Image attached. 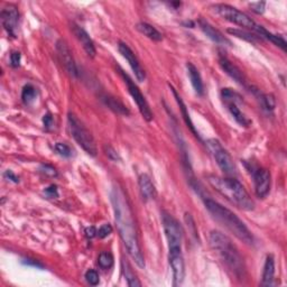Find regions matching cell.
<instances>
[{
	"label": "cell",
	"mask_w": 287,
	"mask_h": 287,
	"mask_svg": "<svg viewBox=\"0 0 287 287\" xmlns=\"http://www.w3.org/2000/svg\"><path fill=\"white\" fill-rule=\"evenodd\" d=\"M22 264L27 266H34V267H38V268H43V265H42L40 262L33 260V259H24L22 260Z\"/></svg>",
	"instance_id": "7bdbcfd3"
},
{
	"label": "cell",
	"mask_w": 287,
	"mask_h": 287,
	"mask_svg": "<svg viewBox=\"0 0 287 287\" xmlns=\"http://www.w3.org/2000/svg\"><path fill=\"white\" fill-rule=\"evenodd\" d=\"M119 73H120V76H122L124 83H126L129 94H130L134 101L136 102L137 107H138V109H140V114L142 116V118L145 119L146 122H152V112L150 110V104H148L147 100L145 99V96H144V94H142V91L140 90V88L137 86V84L132 80L130 76H129L128 74L124 73L122 68H119Z\"/></svg>",
	"instance_id": "ba28073f"
},
{
	"label": "cell",
	"mask_w": 287,
	"mask_h": 287,
	"mask_svg": "<svg viewBox=\"0 0 287 287\" xmlns=\"http://www.w3.org/2000/svg\"><path fill=\"white\" fill-rule=\"evenodd\" d=\"M228 33L236 36V37H238V38H242L247 42H250V43H256L257 40H259L258 36H254V35L248 33V32H244L242 30L230 28V30H228Z\"/></svg>",
	"instance_id": "83f0119b"
},
{
	"label": "cell",
	"mask_w": 287,
	"mask_h": 287,
	"mask_svg": "<svg viewBox=\"0 0 287 287\" xmlns=\"http://www.w3.org/2000/svg\"><path fill=\"white\" fill-rule=\"evenodd\" d=\"M96 230L94 226H88V228H86V230H84V234H86V238H89V239H92L94 237H96Z\"/></svg>",
	"instance_id": "60d3db41"
},
{
	"label": "cell",
	"mask_w": 287,
	"mask_h": 287,
	"mask_svg": "<svg viewBox=\"0 0 287 287\" xmlns=\"http://www.w3.org/2000/svg\"><path fill=\"white\" fill-rule=\"evenodd\" d=\"M219 64L222 70L228 74L231 78H234V80L237 83H239L240 86H246L247 80H246V78H244V73L237 66H234V64L231 62L228 58L222 56L221 55V56L219 58Z\"/></svg>",
	"instance_id": "9a60e30c"
},
{
	"label": "cell",
	"mask_w": 287,
	"mask_h": 287,
	"mask_svg": "<svg viewBox=\"0 0 287 287\" xmlns=\"http://www.w3.org/2000/svg\"><path fill=\"white\" fill-rule=\"evenodd\" d=\"M73 33L76 36L78 40L80 42L83 50H86V53L89 55L90 58H94L96 54V50L94 40H91L90 35L86 33V32L80 26L74 25L73 26Z\"/></svg>",
	"instance_id": "e0dca14e"
},
{
	"label": "cell",
	"mask_w": 287,
	"mask_h": 287,
	"mask_svg": "<svg viewBox=\"0 0 287 287\" xmlns=\"http://www.w3.org/2000/svg\"><path fill=\"white\" fill-rule=\"evenodd\" d=\"M137 30L142 33V35H145L148 38L155 42H160L163 40V35H162L158 30H157L154 26L148 24V22H140L136 25Z\"/></svg>",
	"instance_id": "cb8c5ba5"
},
{
	"label": "cell",
	"mask_w": 287,
	"mask_h": 287,
	"mask_svg": "<svg viewBox=\"0 0 287 287\" xmlns=\"http://www.w3.org/2000/svg\"><path fill=\"white\" fill-rule=\"evenodd\" d=\"M55 150L58 152V155L66 157V158L73 155V150H71V147L64 142H58L56 145H55Z\"/></svg>",
	"instance_id": "4dcf8cb0"
},
{
	"label": "cell",
	"mask_w": 287,
	"mask_h": 287,
	"mask_svg": "<svg viewBox=\"0 0 287 287\" xmlns=\"http://www.w3.org/2000/svg\"><path fill=\"white\" fill-rule=\"evenodd\" d=\"M221 98L226 102H242V96H240L237 92H234L231 89H222L221 91Z\"/></svg>",
	"instance_id": "f1b7e54d"
},
{
	"label": "cell",
	"mask_w": 287,
	"mask_h": 287,
	"mask_svg": "<svg viewBox=\"0 0 287 287\" xmlns=\"http://www.w3.org/2000/svg\"><path fill=\"white\" fill-rule=\"evenodd\" d=\"M254 184L256 196L260 198H266L270 191L272 175L266 168H258L254 172Z\"/></svg>",
	"instance_id": "4fadbf2b"
},
{
	"label": "cell",
	"mask_w": 287,
	"mask_h": 287,
	"mask_svg": "<svg viewBox=\"0 0 287 287\" xmlns=\"http://www.w3.org/2000/svg\"><path fill=\"white\" fill-rule=\"evenodd\" d=\"M198 24L203 33L209 37L212 42H214V43L219 45H231V42L226 38V37H224V35L222 34L220 30L214 28L210 22H208L204 20H200L198 22Z\"/></svg>",
	"instance_id": "2e32d148"
},
{
	"label": "cell",
	"mask_w": 287,
	"mask_h": 287,
	"mask_svg": "<svg viewBox=\"0 0 287 287\" xmlns=\"http://www.w3.org/2000/svg\"><path fill=\"white\" fill-rule=\"evenodd\" d=\"M2 24L4 30L12 37L16 36V30L20 22V12L15 4H6L0 12Z\"/></svg>",
	"instance_id": "8fae6325"
},
{
	"label": "cell",
	"mask_w": 287,
	"mask_h": 287,
	"mask_svg": "<svg viewBox=\"0 0 287 287\" xmlns=\"http://www.w3.org/2000/svg\"><path fill=\"white\" fill-rule=\"evenodd\" d=\"M122 272L124 275V278H126L128 285L130 287H140L142 286L140 280L137 278V276L135 275V272H132L130 265L127 262H122Z\"/></svg>",
	"instance_id": "484cf974"
},
{
	"label": "cell",
	"mask_w": 287,
	"mask_h": 287,
	"mask_svg": "<svg viewBox=\"0 0 287 287\" xmlns=\"http://www.w3.org/2000/svg\"><path fill=\"white\" fill-rule=\"evenodd\" d=\"M56 50L58 53V58L60 60H61L64 68H66V70L70 73L72 76H78V66L76 64V61H74V58H73L71 50L66 44V42L63 40H60L56 43Z\"/></svg>",
	"instance_id": "5bb4252c"
},
{
	"label": "cell",
	"mask_w": 287,
	"mask_h": 287,
	"mask_svg": "<svg viewBox=\"0 0 287 287\" xmlns=\"http://www.w3.org/2000/svg\"><path fill=\"white\" fill-rule=\"evenodd\" d=\"M118 50H119L120 54H122V56L126 58V61L129 64V66L132 68V72L135 73V76H136L137 80L140 82L145 81V78H146L145 71H144V68H142L140 63V61H138V58L135 55V53L132 52V50L129 48L126 43H124V42H119Z\"/></svg>",
	"instance_id": "7c38bea8"
},
{
	"label": "cell",
	"mask_w": 287,
	"mask_h": 287,
	"mask_svg": "<svg viewBox=\"0 0 287 287\" xmlns=\"http://www.w3.org/2000/svg\"><path fill=\"white\" fill-rule=\"evenodd\" d=\"M45 196L50 198H58V186L56 185H50L48 188H45Z\"/></svg>",
	"instance_id": "d590c367"
},
{
	"label": "cell",
	"mask_w": 287,
	"mask_h": 287,
	"mask_svg": "<svg viewBox=\"0 0 287 287\" xmlns=\"http://www.w3.org/2000/svg\"><path fill=\"white\" fill-rule=\"evenodd\" d=\"M40 170L43 173H45L46 175H50V176H58L56 170H55L52 165L43 164L40 166Z\"/></svg>",
	"instance_id": "74e56055"
},
{
	"label": "cell",
	"mask_w": 287,
	"mask_h": 287,
	"mask_svg": "<svg viewBox=\"0 0 287 287\" xmlns=\"http://www.w3.org/2000/svg\"><path fill=\"white\" fill-rule=\"evenodd\" d=\"M186 70H188L190 81H191V84L193 86L194 91H196V94L198 96H202L203 94H204V84H203L200 72H198L196 66L192 63L186 64Z\"/></svg>",
	"instance_id": "d6986e66"
},
{
	"label": "cell",
	"mask_w": 287,
	"mask_h": 287,
	"mask_svg": "<svg viewBox=\"0 0 287 287\" xmlns=\"http://www.w3.org/2000/svg\"><path fill=\"white\" fill-rule=\"evenodd\" d=\"M163 228L166 236V240H168V248L172 247H182V238H183V231L178 221L175 219L173 216L164 212L163 216Z\"/></svg>",
	"instance_id": "9c48e42d"
},
{
	"label": "cell",
	"mask_w": 287,
	"mask_h": 287,
	"mask_svg": "<svg viewBox=\"0 0 287 287\" xmlns=\"http://www.w3.org/2000/svg\"><path fill=\"white\" fill-rule=\"evenodd\" d=\"M262 104L264 107H265L267 110H274L276 107V100H275V96L272 94H264L262 96Z\"/></svg>",
	"instance_id": "d6a6232c"
},
{
	"label": "cell",
	"mask_w": 287,
	"mask_h": 287,
	"mask_svg": "<svg viewBox=\"0 0 287 287\" xmlns=\"http://www.w3.org/2000/svg\"><path fill=\"white\" fill-rule=\"evenodd\" d=\"M4 178L10 180L12 182H14V183H18V182H20V178H18L17 175L14 174V173L12 172V170H7V172L4 174Z\"/></svg>",
	"instance_id": "b9f144b4"
},
{
	"label": "cell",
	"mask_w": 287,
	"mask_h": 287,
	"mask_svg": "<svg viewBox=\"0 0 287 287\" xmlns=\"http://www.w3.org/2000/svg\"><path fill=\"white\" fill-rule=\"evenodd\" d=\"M249 7H250V9L254 14H258V15H260V14H262L264 12H265L266 2H250V4H249Z\"/></svg>",
	"instance_id": "e575fe53"
},
{
	"label": "cell",
	"mask_w": 287,
	"mask_h": 287,
	"mask_svg": "<svg viewBox=\"0 0 287 287\" xmlns=\"http://www.w3.org/2000/svg\"><path fill=\"white\" fill-rule=\"evenodd\" d=\"M170 91H172V94H173V96H174L175 100H176V102H178V104L180 112H182L183 119H184L185 124H186V126L190 128V130H191V132L194 134V136L198 137V140H200V136H198V132H196V127H194V124H193V122H192V119H191V117H190V114H188V111L186 106H185V104H184V101L182 100V98H180V96L178 94V91L175 90L174 88H173L172 86H170Z\"/></svg>",
	"instance_id": "44dd1931"
},
{
	"label": "cell",
	"mask_w": 287,
	"mask_h": 287,
	"mask_svg": "<svg viewBox=\"0 0 287 287\" xmlns=\"http://www.w3.org/2000/svg\"><path fill=\"white\" fill-rule=\"evenodd\" d=\"M275 277V259L272 254H268L265 260V265H264L262 270V286H272L274 283Z\"/></svg>",
	"instance_id": "ffe728a7"
},
{
	"label": "cell",
	"mask_w": 287,
	"mask_h": 287,
	"mask_svg": "<svg viewBox=\"0 0 287 287\" xmlns=\"http://www.w3.org/2000/svg\"><path fill=\"white\" fill-rule=\"evenodd\" d=\"M206 145L208 150L211 152V155L214 156V160L216 162L219 168L228 176H232L236 174V165L234 163V160L231 155L228 152V150L221 145V142L216 140V138H211L208 140Z\"/></svg>",
	"instance_id": "52a82bcc"
},
{
	"label": "cell",
	"mask_w": 287,
	"mask_h": 287,
	"mask_svg": "<svg viewBox=\"0 0 287 287\" xmlns=\"http://www.w3.org/2000/svg\"><path fill=\"white\" fill-rule=\"evenodd\" d=\"M102 100L111 110L114 111L116 114H124V116L129 114V110L126 108V106H124L118 99L112 98V96H104Z\"/></svg>",
	"instance_id": "d4e9b609"
},
{
	"label": "cell",
	"mask_w": 287,
	"mask_h": 287,
	"mask_svg": "<svg viewBox=\"0 0 287 287\" xmlns=\"http://www.w3.org/2000/svg\"><path fill=\"white\" fill-rule=\"evenodd\" d=\"M256 33L260 36V38H266L268 40H270L272 43H274L276 46H278V48H280L283 50H286L287 44H286V40L283 36L272 34L260 25H258L257 30H256Z\"/></svg>",
	"instance_id": "7402d4cb"
},
{
	"label": "cell",
	"mask_w": 287,
	"mask_h": 287,
	"mask_svg": "<svg viewBox=\"0 0 287 287\" xmlns=\"http://www.w3.org/2000/svg\"><path fill=\"white\" fill-rule=\"evenodd\" d=\"M214 8L218 15H220L224 20L232 22V24H236L240 27H244V28L256 32L258 25L250 17L242 12V10H239V9L226 4H214Z\"/></svg>",
	"instance_id": "8992f818"
},
{
	"label": "cell",
	"mask_w": 287,
	"mask_h": 287,
	"mask_svg": "<svg viewBox=\"0 0 287 287\" xmlns=\"http://www.w3.org/2000/svg\"><path fill=\"white\" fill-rule=\"evenodd\" d=\"M209 242L212 249L219 254L221 260L224 262L230 272L238 280H242L244 272H246L244 258L228 236L218 230H214L210 232Z\"/></svg>",
	"instance_id": "7a4b0ae2"
},
{
	"label": "cell",
	"mask_w": 287,
	"mask_h": 287,
	"mask_svg": "<svg viewBox=\"0 0 287 287\" xmlns=\"http://www.w3.org/2000/svg\"><path fill=\"white\" fill-rule=\"evenodd\" d=\"M110 200L114 212V220L117 224L120 238L126 247L129 256L135 260L136 265L140 268H145V259L142 252L140 239H138L136 224L134 220L130 204L127 200L122 188L114 186L111 190Z\"/></svg>",
	"instance_id": "6da1fadb"
},
{
	"label": "cell",
	"mask_w": 287,
	"mask_h": 287,
	"mask_svg": "<svg viewBox=\"0 0 287 287\" xmlns=\"http://www.w3.org/2000/svg\"><path fill=\"white\" fill-rule=\"evenodd\" d=\"M168 260L173 272V285L178 286L183 283L185 276V265L182 247L168 248Z\"/></svg>",
	"instance_id": "30bf717a"
},
{
	"label": "cell",
	"mask_w": 287,
	"mask_h": 287,
	"mask_svg": "<svg viewBox=\"0 0 287 287\" xmlns=\"http://www.w3.org/2000/svg\"><path fill=\"white\" fill-rule=\"evenodd\" d=\"M111 234H112V226H111V224H102L99 228V230L96 231V236H98L100 239H104L106 237H108V236Z\"/></svg>",
	"instance_id": "836d02e7"
},
{
	"label": "cell",
	"mask_w": 287,
	"mask_h": 287,
	"mask_svg": "<svg viewBox=\"0 0 287 287\" xmlns=\"http://www.w3.org/2000/svg\"><path fill=\"white\" fill-rule=\"evenodd\" d=\"M43 124H44V127L46 129H50V127L53 126V124H54V119L52 117V114H44V117H43Z\"/></svg>",
	"instance_id": "ab89813d"
},
{
	"label": "cell",
	"mask_w": 287,
	"mask_h": 287,
	"mask_svg": "<svg viewBox=\"0 0 287 287\" xmlns=\"http://www.w3.org/2000/svg\"><path fill=\"white\" fill-rule=\"evenodd\" d=\"M104 152H106V155H107L111 160H120L118 152H116L114 148L111 147V146H109V145L104 146Z\"/></svg>",
	"instance_id": "8d00e7d4"
},
{
	"label": "cell",
	"mask_w": 287,
	"mask_h": 287,
	"mask_svg": "<svg viewBox=\"0 0 287 287\" xmlns=\"http://www.w3.org/2000/svg\"><path fill=\"white\" fill-rule=\"evenodd\" d=\"M138 185H140V191L144 200H154L157 196L156 188L148 175L142 174L138 178Z\"/></svg>",
	"instance_id": "ac0fdd59"
},
{
	"label": "cell",
	"mask_w": 287,
	"mask_h": 287,
	"mask_svg": "<svg viewBox=\"0 0 287 287\" xmlns=\"http://www.w3.org/2000/svg\"><path fill=\"white\" fill-rule=\"evenodd\" d=\"M36 96H37V90L34 86L26 84L24 88H22V100L25 104H33L36 100Z\"/></svg>",
	"instance_id": "4316f807"
},
{
	"label": "cell",
	"mask_w": 287,
	"mask_h": 287,
	"mask_svg": "<svg viewBox=\"0 0 287 287\" xmlns=\"http://www.w3.org/2000/svg\"><path fill=\"white\" fill-rule=\"evenodd\" d=\"M68 128H70L71 135L74 138V140L78 142V145L80 146L86 154L94 157L96 156L98 150H96L94 138L92 136L89 129L84 126V124L72 112L68 114Z\"/></svg>",
	"instance_id": "5b68a950"
},
{
	"label": "cell",
	"mask_w": 287,
	"mask_h": 287,
	"mask_svg": "<svg viewBox=\"0 0 287 287\" xmlns=\"http://www.w3.org/2000/svg\"><path fill=\"white\" fill-rule=\"evenodd\" d=\"M10 64L12 68H18L20 64V53L12 52L10 55Z\"/></svg>",
	"instance_id": "f35d334b"
},
{
	"label": "cell",
	"mask_w": 287,
	"mask_h": 287,
	"mask_svg": "<svg viewBox=\"0 0 287 287\" xmlns=\"http://www.w3.org/2000/svg\"><path fill=\"white\" fill-rule=\"evenodd\" d=\"M226 107H228L229 112L232 116L234 119L242 127H249L252 124V120L249 119L246 114H244L240 108H238L237 104L234 102H226Z\"/></svg>",
	"instance_id": "603a6c76"
},
{
	"label": "cell",
	"mask_w": 287,
	"mask_h": 287,
	"mask_svg": "<svg viewBox=\"0 0 287 287\" xmlns=\"http://www.w3.org/2000/svg\"><path fill=\"white\" fill-rule=\"evenodd\" d=\"M208 182L216 192H219L222 196H224L226 200H229L240 209L246 211L254 210V202L249 196L247 190L238 180L211 175V176L208 178Z\"/></svg>",
	"instance_id": "277c9868"
},
{
	"label": "cell",
	"mask_w": 287,
	"mask_h": 287,
	"mask_svg": "<svg viewBox=\"0 0 287 287\" xmlns=\"http://www.w3.org/2000/svg\"><path fill=\"white\" fill-rule=\"evenodd\" d=\"M84 278H86V280L88 282V283H89L92 286L98 285L99 282H100L99 274H98V272H96V270H86V275H84Z\"/></svg>",
	"instance_id": "1f68e13d"
},
{
	"label": "cell",
	"mask_w": 287,
	"mask_h": 287,
	"mask_svg": "<svg viewBox=\"0 0 287 287\" xmlns=\"http://www.w3.org/2000/svg\"><path fill=\"white\" fill-rule=\"evenodd\" d=\"M204 206L206 210L210 212L214 219L224 226L231 234H234L239 240L247 244H254V237L252 231L244 224V222L240 218L234 214L232 211L226 209V206L214 201V198H204Z\"/></svg>",
	"instance_id": "3957f363"
},
{
	"label": "cell",
	"mask_w": 287,
	"mask_h": 287,
	"mask_svg": "<svg viewBox=\"0 0 287 287\" xmlns=\"http://www.w3.org/2000/svg\"><path fill=\"white\" fill-rule=\"evenodd\" d=\"M98 264L102 270H109L114 265V257L112 254L107 252H104L99 254Z\"/></svg>",
	"instance_id": "f546056e"
}]
</instances>
